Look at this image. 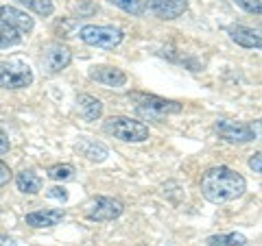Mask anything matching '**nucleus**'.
I'll return each instance as SVG.
<instances>
[{
  "instance_id": "obj_1",
  "label": "nucleus",
  "mask_w": 262,
  "mask_h": 246,
  "mask_svg": "<svg viewBox=\"0 0 262 246\" xmlns=\"http://www.w3.org/2000/svg\"><path fill=\"white\" fill-rule=\"evenodd\" d=\"M201 194L203 199L214 203V205H223L229 201H236L247 192V181L241 172H236L227 166H214L208 168L201 175Z\"/></svg>"
},
{
  "instance_id": "obj_2",
  "label": "nucleus",
  "mask_w": 262,
  "mask_h": 246,
  "mask_svg": "<svg viewBox=\"0 0 262 246\" xmlns=\"http://www.w3.org/2000/svg\"><path fill=\"white\" fill-rule=\"evenodd\" d=\"M129 101H134L136 113L146 122H160L168 116H177L184 111V105L179 101H168V98H160L153 94H140L131 92Z\"/></svg>"
},
{
  "instance_id": "obj_3",
  "label": "nucleus",
  "mask_w": 262,
  "mask_h": 246,
  "mask_svg": "<svg viewBox=\"0 0 262 246\" xmlns=\"http://www.w3.org/2000/svg\"><path fill=\"white\" fill-rule=\"evenodd\" d=\"M105 133L114 135L120 142H127V144H140L149 139V127L144 122H138L134 118H127V116H112L105 120Z\"/></svg>"
},
{
  "instance_id": "obj_4",
  "label": "nucleus",
  "mask_w": 262,
  "mask_h": 246,
  "mask_svg": "<svg viewBox=\"0 0 262 246\" xmlns=\"http://www.w3.org/2000/svg\"><path fill=\"white\" fill-rule=\"evenodd\" d=\"M33 83V70L20 59L0 61V89H24Z\"/></svg>"
},
{
  "instance_id": "obj_5",
  "label": "nucleus",
  "mask_w": 262,
  "mask_h": 246,
  "mask_svg": "<svg viewBox=\"0 0 262 246\" xmlns=\"http://www.w3.org/2000/svg\"><path fill=\"white\" fill-rule=\"evenodd\" d=\"M81 42L94 48H116L125 33H122L118 27H101V24H85L79 31Z\"/></svg>"
},
{
  "instance_id": "obj_6",
  "label": "nucleus",
  "mask_w": 262,
  "mask_h": 246,
  "mask_svg": "<svg viewBox=\"0 0 262 246\" xmlns=\"http://www.w3.org/2000/svg\"><path fill=\"white\" fill-rule=\"evenodd\" d=\"M122 211H125V205L112 196H94L83 205V216L92 223H110V220H116Z\"/></svg>"
},
{
  "instance_id": "obj_7",
  "label": "nucleus",
  "mask_w": 262,
  "mask_h": 246,
  "mask_svg": "<svg viewBox=\"0 0 262 246\" xmlns=\"http://www.w3.org/2000/svg\"><path fill=\"white\" fill-rule=\"evenodd\" d=\"M214 131L229 144H247L258 137V127L253 129L247 122H236V120H225L221 118L214 122Z\"/></svg>"
},
{
  "instance_id": "obj_8",
  "label": "nucleus",
  "mask_w": 262,
  "mask_h": 246,
  "mask_svg": "<svg viewBox=\"0 0 262 246\" xmlns=\"http://www.w3.org/2000/svg\"><path fill=\"white\" fill-rule=\"evenodd\" d=\"M72 61V51L66 44H48L42 51V68L46 75H57V72L66 70Z\"/></svg>"
},
{
  "instance_id": "obj_9",
  "label": "nucleus",
  "mask_w": 262,
  "mask_h": 246,
  "mask_svg": "<svg viewBox=\"0 0 262 246\" xmlns=\"http://www.w3.org/2000/svg\"><path fill=\"white\" fill-rule=\"evenodd\" d=\"M146 9L160 20H177L188 11V0H149Z\"/></svg>"
},
{
  "instance_id": "obj_10",
  "label": "nucleus",
  "mask_w": 262,
  "mask_h": 246,
  "mask_svg": "<svg viewBox=\"0 0 262 246\" xmlns=\"http://www.w3.org/2000/svg\"><path fill=\"white\" fill-rule=\"evenodd\" d=\"M0 20L5 24H9L11 29H15L18 33H31L33 27H35V22L29 13L20 11L18 7H11V5H3L0 7Z\"/></svg>"
},
{
  "instance_id": "obj_11",
  "label": "nucleus",
  "mask_w": 262,
  "mask_h": 246,
  "mask_svg": "<svg viewBox=\"0 0 262 246\" xmlns=\"http://www.w3.org/2000/svg\"><path fill=\"white\" fill-rule=\"evenodd\" d=\"M90 79L96 81V83L107 85V87H125L127 81H129L127 75L120 68H112V65H98V68H92Z\"/></svg>"
},
{
  "instance_id": "obj_12",
  "label": "nucleus",
  "mask_w": 262,
  "mask_h": 246,
  "mask_svg": "<svg viewBox=\"0 0 262 246\" xmlns=\"http://www.w3.org/2000/svg\"><path fill=\"white\" fill-rule=\"evenodd\" d=\"M227 35L234 44H238L243 48H258L262 46V39H260V33L253 31L249 27H243V24H229L227 27Z\"/></svg>"
},
{
  "instance_id": "obj_13",
  "label": "nucleus",
  "mask_w": 262,
  "mask_h": 246,
  "mask_svg": "<svg viewBox=\"0 0 262 246\" xmlns=\"http://www.w3.org/2000/svg\"><path fill=\"white\" fill-rule=\"evenodd\" d=\"M66 218L63 209H39V211H31L24 216L27 225L33 229H48V227H57Z\"/></svg>"
},
{
  "instance_id": "obj_14",
  "label": "nucleus",
  "mask_w": 262,
  "mask_h": 246,
  "mask_svg": "<svg viewBox=\"0 0 262 246\" xmlns=\"http://www.w3.org/2000/svg\"><path fill=\"white\" fill-rule=\"evenodd\" d=\"M77 111L85 122H96L103 116V103L90 94H79L77 96Z\"/></svg>"
},
{
  "instance_id": "obj_15",
  "label": "nucleus",
  "mask_w": 262,
  "mask_h": 246,
  "mask_svg": "<svg viewBox=\"0 0 262 246\" xmlns=\"http://www.w3.org/2000/svg\"><path fill=\"white\" fill-rule=\"evenodd\" d=\"M15 185L22 194H37L42 190V179H39L33 170H22L15 175Z\"/></svg>"
},
{
  "instance_id": "obj_16",
  "label": "nucleus",
  "mask_w": 262,
  "mask_h": 246,
  "mask_svg": "<svg viewBox=\"0 0 262 246\" xmlns=\"http://www.w3.org/2000/svg\"><path fill=\"white\" fill-rule=\"evenodd\" d=\"M208 246H247V237L243 233H219L206 240Z\"/></svg>"
},
{
  "instance_id": "obj_17",
  "label": "nucleus",
  "mask_w": 262,
  "mask_h": 246,
  "mask_svg": "<svg viewBox=\"0 0 262 246\" xmlns=\"http://www.w3.org/2000/svg\"><path fill=\"white\" fill-rule=\"evenodd\" d=\"M15 3H20L22 7H27L29 11L42 15V18H48V15H53V11H55L53 0H15Z\"/></svg>"
},
{
  "instance_id": "obj_18",
  "label": "nucleus",
  "mask_w": 262,
  "mask_h": 246,
  "mask_svg": "<svg viewBox=\"0 0 262 246\" xmlns=\"http://www.w3.org/2000/svg\"><path fill=\"white\" fill-rule=\"evenodd\" d=\"M110 5L131 15H142L146 11V0H110Z\"/></svg>"
},
{
  "instance_id": "obj_19",
  "label": "nucleus",
  "mask_w": 262,
  "mask_h": 246,
  "mask_svg": "<svg viewBox=\"0 0 262 246\" xmlns=\"http://www.w3.org/2000/svg\"><path fill=\"white\" fill-rule=\"evenodd\" d=\"M75 175H77V170L72 163H57V166L48 168V177L53 181H70V179H75Z\"/></svg>"
},
{
  "instance_id": "obj_20",
  "label": "nucleus",
  "mask_w": 262,
  "mask_h": 246,
  "mask_svg": "<svg viewBox=\"0 0 262 246\" xmlns=\"http://www.w3.org/2000/svg\"><path fill=\"white\" fill-rule=\"evenodd\" d=\"M22 35L15 29H11L9 24H5L0 20V48H11V46H18L20 44Z\"/></svg>"
},
{
  "instance_id": "obj_21",
  "label": "nucleus",
  "mask_w": 262,
  "mask_h": 246,
  "mask_svg": "<svg viewBox=\"0 0 262 246\" xmlns=\"http://www.w3.org/2000/svg\"><path fill=\"white\" fill-rule=\"evenodd\" d=\"M81 153H83L88 159H92V161H103L105 157H107V149H105L103 144H98V142H88L83 149H81Z\"/></svg>"
},
{
  "instance_id": "obj_22",
  "label": "nucleus",
  "mask_w": 262,
  "mask_h": 246,
  "mask_svg": "<svg viewBox=\"0 0 262 246\" xmlns=\"http://www.w3.org/2000/svg\"><path fill=\"white\" fill-rule=\"evenodd\" d=\"M236 7H241L243 11L253 13V15H260L262 13V0H234Z\"/></svg>"
},
{
  "instance_id": "obj_23",
  "label": "nucleus",
  "mask_w": 262,
  "mask_h": 246,
  "mask_svg": "<svg viewBox=\"0 0 262 246\" xmlns=\"http://www.w3.org/2000/svg\"><path fill=\"white\" fill-rule=\"evenodd\" d=\"M46 196H48V199L66 201V199H68V190H66V187H59V185H55V187H51V190H46Z\"/></svg>"
},
{
  "instance_id": "obj_24",
  "label": "nucleus",
  "mask_w": 262,
  "mask_h": 246,
  "mask_svg": "<svg viewBox=\"0 0 262 246\" xmlns=\"http://www.w3.org/2000/svg\"><path fill=\"white\" fill-rule=\"evenodd\" d=\"M11 177H13V172H11V168L7 166V163H3L0 161V187L3 185H7L11 181Z\"/></svg>"
},
{
  "instance_id": "obj_25",
  "label": "nucleus",
  "mask_w": 262,
  "mask_h": 246,
  "mask_svg": "<svg viewBox=\"0 0 262 246\" xmlns=\"http://www.w3.org/2000/svg\"><path fill=\"white\" fill-rule=\"evenodd\" d=\"M260 157H262V155L256 153V155H251V159H249V168L256 172V175H260V172H262V159Z\"/></svg>"
},
{
  "instance_id": "obj_26",
  "label": "nucleus",
  "mask_w": 262,
  "mask_h": 246,
  "mask_svg": "<svg viewBox=\"0 0 262 246\" xmlns=\"http://www.w3.org/2000/svg\"><path fill=\"white\" fill-rule=\"evenodd\" d=\"M5 153H9V137L0 129V155H5Z\"/></svg>"
},
{
  "instance_id": "obj_27",
  "label": "nucleus",
  "mask_w": 262,
  "mask_h": 246,
  "mask_svg": "<svg viewBox=\"0 0 262 246\" xmlns=\"http://www.w3.org/2000/svg\"><path fill=\"white\" fill-rule=\"evenodd\" d=\"M0 246H18V244H15V240H11V237L0 235Z\"/></svg>"
},
{
  "instance_id": "obj_28",
  "label": "nucleus",
  "mask_w": 262,
  "mask_h": 246,
  "mask_svg": "<svg viewBox=\"0 0 262 246\" xmlns=\"http://www.w3.org/2000/svg\"><path fill=\"white\" fill-rule=\"evenodd\" d=\"M136 246H146V244H136Z\"/></svg>"
}]
</instances>
